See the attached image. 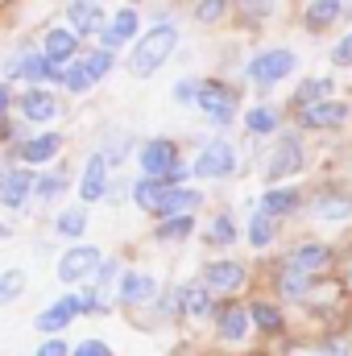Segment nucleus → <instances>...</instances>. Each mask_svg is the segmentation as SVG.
<instances>
[{"label":"nucleus","mask_w":352,"mask_h":356,"mask_svg":"<svg viewBox=\"0 0 352 356\" xmlns=\"http://www.w3.org/2000/svg\"><path fill=\"white\" fill-rule=\"evenodd\" d=\"M203 282H207L211 294H237V290L249 286V266L237 261V257H216V261L203 266Z\"/></svg>","instance_id":"15"},{"label":"nucleus","mask_w":352,"mask_h":356,"mask_svg":"<svg viewBox=\"0 0 352 356\" xmlns=\"http://www.w3.org/2000/svg\"><path fill=\"white\" fill-rule=\"evenodd\" d=\"M120 261L116 257H104V266L99 273L91 277V290H95V302H99V315H108L112 307H116V290H120Z\"/></svg>","instance_id":"26"},{"label":"nucleus","mask_w":352,"mask_h":356,"mask_svg":"<svg viewBox=\"0 0 352 356\" xmlns=\"http://www.w3.org/2000/svg\"><path fill=\"white\" fill-rule=\"evenodd\" d=\"M195 228H199V220H195V216H166V220H158L154 236H158V241H166V245H178V241H191V236H195Z\"/></svg>","instance_id":"35"},{"label":"nucleus","mask_w":352,"mask_h":356,"mask_svg":"<svg viewBox=\"0 0 352 356\" xmlns=\"http://www.w3.org/2000/svg\"><path fill=\"white\" fill-rule=\"evenodd\" d=\"M245 236H249L253 249H269L273 236H278V220L265 216L262 207H257V199H249V224H245Z\"/></svg>","instance_id":"31"},{"label":"nucleus","mask_w":352,"mask_h":356,"mask_svg":"<svg viewBox=\"0 0 352 356\" xmlns=\"http://www.w3.org/2000/svg\"><path fill=\"white\" fill-rule=\"evenodd\" d=\"M170 195V182L166 178H137L133 186H129V199L145 211V216H158V207H162V199Z\"/></svg>","instance_id":"28"},{"label":"nucleus","mask_w":352,"mask_h":356,"mask_svg":"<svg viewBox=\"0 0 352 356\" xmlns=\"http://www.w3.org/2000/svg\"><path fill=\"white\" fill-rule=\"evenodd\" d=\"M344 124H352L349 99H323V104H311V108L298 112L303 133H332V129H344Z\"/></svg>","instance_id":"12"},{"label":"nucleus","mask_w":352,"mask_h":356,"mask_svg":"<svg viewBox=\"0 0 352 356\" xmlns=\"http://www.w3.org/2000/svg\"><path fill=\"white\" fill-rule=\"evenodd\" d=\"M195 108L203 112V120L211 124V133H216V129H228V124L241 116V88L228 83V79H203Z\"/></svg>","instance_id":"4"},{"label":"nucleus","mask_w":352,"mask_h":356,"mask_svg":"<svg viewBox=\"0 0 352 356\" xmlns=\"http://www.w3.org/2000/svg\"><path fill=\"white\" fill-rule=\"evenodd\" d=\"M328 58H332V67H352V29L336 38V46H332Z\"/></svg>","instance_id":"44"},{"label":"nucleus","mask_w":352,"mask_h":356,"mask_svg":"<svg viewBox=\"0 0 352 356\" xmlns=\"http://www.w3.org/2000/svg\"><path fill=\"white\" fill-rule=\"evenodd\" d=\"M257 207H262L269 220H286V216H294L298 207H307V199H303L298 186H265L262 199H257Z\"/></svg>","instance_id":"24"},{"label":"nucleus","mask_w":352,"mask_h":356,"mask_svg":"<svg viewBox=\"0 0 352 356\" xmlns=\"http://www.w3.org/2000/svg\"><path fill=\"white\" fill-rule=\"evenodd\" d=\"M332 261H336V253H332V245H328V241H298V245L286 253V261H282V266L294 269V273L315 277V273H323Z\"/></svg>","instance_id":"17"},{"label":"nucleus","mask_w":352,"mask_h":356,"mask_svg":"<svg viewBox=\"0 0 352 356\" xmlns=\"http://www.w3.org/2000/svg\"><path fill=\"white\" fill-rule=\"evenodd\" d=\"M158 298V277L145 273V269H125L120 273V290H116V302L120 307H145Z\"/></svg>","instance_id":"19"},{"label":"nucleus","mask_w":352,"mask_h":356,"mask_svg":"<svg viewBox=\"0 0 352 356\" xmlns=\"http://www.w3.org/2000/svg\"><path fill=\"white\" fill-rule=\"evenodd\" d=\"M112 67H116V54H112V50H104V46L83 50V54H79V63H71V67H67L63 88L71 91V95H88V91H95L99 79H108V71H112Z\"/></svg>","instance_id":"6"},{"label":"nucleus","mask_w":352,"mask_h":356,"mask_svg":"<svg viewBox=\"0 0 352 356\" xmlns=\"http://www.w3.org/2000/svg\"><path fill=\"white\" fill-rule=\"evenodd\" d=\"M182 46V25L170 21V25H150L137 42H133V54H129V75L133 79H150L158 75Z\"/></svg>","instance_id":"1"},{"label":"nucleus","mask_w":352,"mask_h":356,"mask_svg":"<svg viewBox=\"0 0 352 356\" xmlns=\"http://www.w3.org/2000/svg\"><path fill=\"white\" fill-rule=\"evenodd\" d=\"M311 356H352V340H349V336H332V340L315 344Z\"/></svg>","instance_id":"43"},{"label":"nucleus","mask_w":352,"mask_h":356,"mask_svg":"<svg viewBox=\"0 0 352 356\" xmlns=\"http://www.w3.org/2000/svg\"><path fill=\"white\" fill-rule=\"evenodd\" d=\"M199 207H203V191H195V186H170V195L158 207V220H166V216H195Z\"/></svg>","instance_id":"30"},{"label":"nucleus","mask_w":352,"mask_h":356,"mask_svg":"<svg viewBox=\"0 0 352 356\" xmlns=\"http://www.w3.org/2000/svg\"><path fill=\"white\" fill-rule=\"evenodd\" d=\"M108 191H112V166H108V158H104L99 149H91L88 158H83V166H79L75 195H79L83 207H91V203H104Z\"/></svg>","instance_id":"10"},{"label":"nucleus","mask_w":352,"mask_h":356,"mask_svg":"<svg viewBox=\"0 0 352 356\" xmlns=\"http://www.w3.org/2000/svg\"><path fill=\"white\" fill-rule=\"evenodd\" d=\"M133 158H137V166H141L145 178H166L182 162V149H178L175 137H145Z\"/></svg>","instance_id":"8"},{"label":"nucleus","mask_w":352,"mask_h":356,"mask_svg":"<svg viewBox=\"0 0 352 356\" xmlns=\"http://www.w3.org/2000/svg\"><path fill=\"white\" fill-rule=\"evenodd\" d=\"M95 149L108 158V166H120V162L129 158V149L137 154V145H133V137H129L125 129H104V141H99Z\"/></svg>","instance_id":"33"},{"label":"nucleus","mask_w":352,"mask_h":356,"mask_svg":"<svg viewBox=\"0 0 352 356\" xmlns=\"http://www.w3.org/2000/svg\"><path fill=\"white\" fill-rule=\"evenodd\" d=\"M237 166H241V154H237V145L228 137L203 141L199 154H195V162H191V170H195L199 182H224V178L237 175Z\"/></svg>","instance_id":"5"},{"label":"nucleus","mask_w":352,"mask_h":356,"mask_svg":"<svg viewBox=\"0 0 352 356\" xmlns=\"http://www.w3.org/2000/svg\"><path fill=\"white\" fill-rule=\"evenodd\" d=\"M307 216L315 224H328V228H340V224H352V191L344 186H323L307 199Z\"/></svg>","instance_id":"7"},{"label":"nucleus","mask_w":352,"mask_h":356,"mask_svg":"<svg viewBox=\"0 0 352 356\" xmlns=\"http://www.w3.org/2000/svg\"><path fill=\"white\" fill-rule=\"evenodd\" d=\"M294 67H298V54H294L290 46H265V50H253V54L241 63V75H245L257 91H269L273 83H282Z\"/></svg>","instance_id":"2"},{"label":"nucleus","mask_w":352,"mask_h":356,"mask_svg":"<svg viewBox=\"0 0 352 356\" xmlns=\"http://www.w3.org/2000/svg\"><path fill=\"white\" fill-rule=\"evenodd\" d=\"M241 124H245L249 137H278V133H282V108H273V104H253Z\"/></svg>","instance_id":"29"},{"label":"nucleus","mask_w":352,"mask_h":356,"mask_svg":"<svg viewBox=\"0 0 352 356\" xmlns=\"http://www.w3.org/2000/svg\"><path fill=\"white\" fill-rule=\"evenodd\" d=\"M99 266H104V249L99 245H71L63 257H58V277L67 282V286H88L91 277L99 273Z\"/></svg>","instance_id":"11"},{"label":"nucleus","mask_w":352,"mask_h":356,"mask_svg":"<svg viewBox=\"0 0 352 356\" xmlns=\"http://www.w3.org/2000/svg\"><path fill=\"white\" fill-rule=\"evenodd\" d=\"M344 286H349V290H352V266H349V273H344Z\"/></svg>","instance_id":"48"},{"label":"nucleus","mask_w":352,"mask_h":356,"mask_svg":"<svg viewBox=\"0 0 352 356\" xmlns=\"http://www.w3.org/2000/svg\"><path fill=\"white\" fill-rule=\"evenodd\" d=\"M67 186H71V178H67V170L58 166V170H46V175H38L33 195H38L42 203H58V199L67 195Z\"/></svg>","instance_id":"38"},{"label":"nucleus","mask_w":352,"mask_h":356,"mask_svg":"<svg viewBox=\"0 0 352 356\" xmlns=\"http://www.w3.org/2000/svg\"><path fill=\"white\" fill-rule=\"evenodd\" d=\"M286 302H307L311 298V277L307 273H294V269H278V286H273Z\"/></svg>","instance_id":"34"},{"label":"nucleus","mask_w":352,"mask_h":356,"mask_svg":"<svg viewBox=\"0 0 352 356\" xmlns=\"http://www.w3.org/2000/svg\"><path fill=\"white\" fill-rule=\"evenodd\" d=\"M33 186H38V175H33L29 166L8 162V170H4V186H0V203H4V207H13V211H21V207L29 203Z\"/></svg>","instance_id":"20"},{"label":"nucleus","mask_w":352,"mask_h":356,"mask_svg":"<svg viewBox=\"0 0 352 356\" xmlns=\"http://www.w3.org/2000/svg\"><path fill=\"white\" fill-rule=\"evenodd\" d=\"M38 50H42L54 67H71V63H79V33H75L71 25H46Z\"/></svg>","instance_id":"16"},{"label":"nucleus","mask_w":352,"mask_h":356,"mask_svg":"<svg viewBox=\"0 0 352 356\" xmlns=\"http://www.w3.org/2000/svg\"><path fill=\"white\" fill-rule=\"evenodd\" d=\"M33 356H71V348L63 344V340H54V336H46L42 344H38V353Z\"/></svg>","instance_id":"46"},{"label":"nucleus","mask_w":352,"mask_h":356,"mask_svg":"<svg viewBox=\"0 0 352 356\" xmlns=\"http://www.w3.org/2000/svg\"><path fill=\"white\" fill-rule=\"evenodd\" d=\"M88 224H91V220H88V207H83V203H79V207H63V211L54 216V232H58V236H67V241H75V245L83 241Z\"/></svg>","instance_id":"32"},{"label":"nucleus","mask_w":352,"mask_h":356,"mask_svg":"<svg viewBox=\"0 0 352 356\" xmlns=\"http://www.w3.org/2000/svg\"><path fill=\"white\" fill-rule=\"evenodd\" d=\"M125 4H129V8H133V4H141V0H125Z\"/></svg>","instance_id":"51"},{"label":"nucleus","mask_w":352,"mask_h":356,"mask_svg":"<svg viewBox=\"0 0 352 356\" xmlns=\"http://www.w3.org/2000/svg\"><path fill=\"white\" fill-rule=\"evenodd\" d=\"M199 88H203V79H195V75H182L175 88H170V104H178V108H191V104H199Z\"/></svg>","instance_id":"42"},{"label":"nucleus","mask_w":352,"mask_h":356,"mask_svg":"<svg viewBox=\"0 0 352 356\" xmlns=\"http://www.w3.org/2000/svg\"><path fill=\"white\" fill-rule=\"evenodd\" d=\"M303 170H307V145H303V133L282 129V133L273 137L269 154H265V170H262L265 182H269V186H278V182L303 175Z\"/></svg>","instance_id":"3"},{"label":"nucleus","mask_w":352,"mask_h":356,"mask_svg":"<svg viewBox=\"0 0 352 356\" xmlns=\"http://www.w3.org/2000/svg\"><path fill=\"white\" fill-rule=\"evenodd\" d=\"M323 99H336V79H332V75H311V79H303V83L294 88L290 108H294V112H303V108L323 104Z\"/></svg>","instance_id":"27"},{"label":"nucleus","mask_w":352,"mask_h":356,"mask_svg":"<svg viewBox=\"0 0 352 356\" xmlns=\"http://www.w3.org/2000/svg\"><path fill=\"white\" fill-rule=\"evenodd\" d=\"M228 8H232V0H195V4H191V21H195L199 29H216V25L228 17Z\"/></svg>","instance_id":"37"},{"label":"nucleus","mask_w":352,"mask_h":356,"mask_svg":"<svg viewBox=\"0 0 352 356\" xmlns=\"http://www.w3.org/2000/svg\"><path fill=\"white\" fill-rule=\"evenodd\" d=\"M25 286H29V273H25V269H4V273H0V307L17 302V298L25 294Z\"/></svg>","instance_id":"40"},{"label":"nucleus","mask_w":352,"mask_h":356,"mask_svg":"<svg viewBox=\"0 0 352 356\" xmlns=\"http://www.w3.org/2000/svg\"><path fill=\"white\" fill-rule=\"evenodd\" d=\"M141 33H145V29H141V13L125 4V8H116V13L108 17V25L99 29V46L116 54V50H125V46H133V42H137Z\"/></svg>","instance_id":"13"},{"label":"nucleus","mask_w":352,"mask_h":356,"mask_svg":"<svg viewBox=\"0 0 352 356\" xmlns=\"http://www.w3.org/2000/svg\"><path fill=\"white\" fill-rule=\"evenodd\" d=\"M71 356H116V353H112L104 340H95V336H91V340H79V344L71 348Z\"/></svg>","instance_id":"45"},{"label":"nucleus","mask_w":352,"mask_h":356,"mask_svg":"<svg viewBox=\"0 0 352 356\" xmlns=\"http://www.w3.org/2000/svg\"><path fill=\"white\" fill-rule=\"evenodd\" d=\"M249 315H253V327H262L265 336H278L286 327V319L273 302H249Z\"/></svg>","instance_id":"39"},{"label":"nucleus","mask_w":352,"mask_h":356,"mask_svg":"<svg viewBox=\"0 0 352 356\" xmlns=\"http://www.w3.org/2000/svg\"><path fill=\"white\" fill-rule=\"evenodd\" d=\"M4 170H8V162H0V186H4Z\"/></svg>","instance_id":"49"},{"label":"nucleus","mask_w":352,"mask_h":356,"mask_svg":"<svg viewBox=\"0 0 352 356\" xmlns=\"http://www.w3.org/2000/svg\"><path fill=\"white\" fill-rule=\"evenodd\" d=\"M4 236H8V228H4V220H0V241H4Z\"/></svg>","instance_id":"50"},{"label":"nucleus","mask_w":352,"mask_h":356,"mask_svg":"<svg viewBox=\"0 0 352 356\" xmlns=\"http://www.w3.org/2000/svg\"><path fill=\"white\" fill-rule=\"evenodd\" d=\"M232 4L241 8V17H245V21H253V25H265V21L278 13V4H282V0H232Z\"/></svg>","instance_id":"41"},{"label":"nucleus","mask_w":352,"mask_h":356,"mask_svg":"<svg viewBox=\"0 0 352 356\" xmlns=\"http://www.w3.org/2000/svg\"><path fill=\"white\" fill-rule=\"evenodd\" d=\"M249 332H253V315H249V307H237V302L216 307V336H220L224 344H245Z\"/></svg>","instance_id":"22"},{"label":"nucleus","mask_w":352,"mask_h":356,"mask_svg":"<svg viewBox=\"0 0 352 356\" xmlns=\"http://www.w3.org/2000/svg\"><path fill=\"white\" fill-rule=\"evenodd\" d=\"M75 315H79V298H75V294H63V298H54L50 307H42V311H38L33 327H38L42 336H58L63 327H71V323H75Z\"/></svg>","instance_id":"23"},{"label":"nucleus","mask_w":352,"mask_h":356,"mask_svg":"<svg viewBox=\"0 0 352 356\" xmlns=\"http://www.w3.org/2000/svg\"><path fill=\"white\" fill-rule=\"evenodd\" d=\"M175 294H178V315L182 319H207V315H216V294L207 290L203 277L175 286Z\"/></svg>","instance_id":"18"},{"label":"nucleus","mask_w":352,"mask_h":356,"mask_svg":"<svg viewBox=\"0 0 352 356\" xmlns=\"http://www.w3.org/2000/svg\"><path fill=\"white\" fill-rule=\"evenodd\" d=\"M58 154H63V133L58 129H46V133H29L17 149H13V158L21 162V166H50V162H58Z\"/></svg>","instance_id":"14"},{"label":"nucleus","mask_w":352,"mask_h":356,"mask_svg":"<svg viewBox=\"0 0 352 356\" xmlns=\"http://www.w3.org/2000/svg\"><path fill=\"white\" fill-rule=\"evenodd\" d=\"M340 21H344V0H303V29L307 33H328Z\"/></svg>","instance_id":"25"},{"label":"nucleus","mask_w":352,"mask_h":356,"mask_svg":"<svg viewBox=\"0 0 352 356\" xmlns=\"http://www.w3.org/2000/svg\"><path fill=\"white\" fill-rule=\"evenodd\" d=\"M17 112H21V124L46 133V129L63 116V104H58V95L50 88H25L17 95Z\"/></svg>","instance_id":"9"},{"label":"nucleus","mask_w":352,"mask_h":356,"mask_svg":"<svg viewBox=\"0 0 352 356\" xmlns=\"http://www.w3.org/2000/svg\"><path fill=\"white\" fill-rule=\"evenodd\" d=\"M17 104V95H13V83H0V124L8 120V108Z\"/></svg>","instance_id":"47"},{"label":"nucleus","mask_w":352,"mask_h":356,"mask_svg":"<svg viewBox=\"0 0 352 356\" xmlns=\"http://www.w3.org/2000/svg\"><path fill=\"white\" fill-rule=\"evenodd\" d=\"M67 25L79 33V42L99 38V29L108 25L104 4H99V0H67Z\"/></svg>","instance_id":"21"},{"label":"nucleus","mask_w":352,"mask_h":356,"mask_svg":"<svg viewBox=\"0 0 352 356\" xmlns=\"http://www.w3.org/2000/svg\"><path fill=\"white\" fill-rule=\"evenodd\" d=\"M203 236H207V245H220V249L237 245V236H241V232H237V216H232V211H216Z\"/></svg>","instance_id":"36"}]
</instances>
